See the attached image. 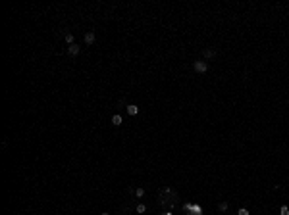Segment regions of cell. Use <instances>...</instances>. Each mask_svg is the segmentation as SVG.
Returning <instances> with one entry per match:
<instances>
[{"label":"cell","mask_w":289,"mask_h":215,"mask_svg":"<svg viewBox=\"0 0 289 215\" xmlns=\"http://www.w3.org/2000/svg\"><path fill=\"white\" fill-rule=\"evenodd\" d=\"M193 69H195L197 73H206V71H208V62H204V60H199V62H195V64H193Z\"/></svg>","instance_id":"obj_1"},{"label":"cell","mask_w":289,"mask_h":215,"mask_svg":"<svg viewBox=\"0 0 289 215\" xmlns=\"http://www.w3.org/2000/svg\"><path fill=\"white\" fill-rule=\"evenodd\" d=\"M202 58H204V62H206V60H214L216 58V50L214 48H204V50H202Z\"/></svg>","instance_id":"obj_2"},{"label":"cell","mask_w":289,"mask_h":215,"mask_svg":"<svg viewBox=\"0 0 289 215\" xmlns=\"http://www.w3.org/2000/svg\"><path fill=\"white\" fill-rule=\"evenodd\" d=\"M95 41H96V37H95V33L93 31H89V33H85V44H95Z\"/></svg>","instance_id":"obj_3"},{"label":"cell","mask_w":289,"mask_h":215,"mask_svg":"<svg viewBox=\"0 0 289 215\" xmlns=\"http://www.w3.org/2000/svg\"><path fill=\"white\" fill-rule=\"evenodd\" d=\"M79 50H81V48H79L77 44L68 46V54H69V56H73V58H75V56H79Z\"/></svg>","instance_id":"obj_4"},{"label":"cell","mask_w":289,"mask_h":215,"mask_svg":"<svg viewBox=\"0 0 289 215\" xmlns=\"http://www.w3.org/2000/svg\"><path fill=\"white\" fill-rule=\"evenodd\" d=\"M124 123V117L119 113H116V115H112V125H116V127H119V125Z\"/></svg>","instance_id":"obj_5"},{"label":"cell","mask_w":289,"mask_h":215,"mask_svg":"<svg viewBox=\"0 0 289 215\" xmlns=\"http://www.w3.org/2000/svg\"><path fill=\"white\" fill-rule=\"evenodd\" d=\"M127 113H129V115H137V113H139V106L127 104Z\"/></svg>","instance_id":"obj_6"},{"label":"cell","mask_w":289,"mask_h":215,"mask_svg":"<svg viewBox=\"0 0 289 215\" xmlns=\"http://www.w3.org/2000/svg\"><path fill=\"white\" fill-rule=\"evenodd\" d=\"M218 209H220V211H228V209H230V204H228L225 200H222L220 204H218Z\"/></svg>","instance_id":"obj_7"},{"label":"cell","mask_w":289,"mask_h":215,"mask_svg":"<svg viewBox=\"0 0 289 215\" xmlns=\"http://www.w3.org/2000/svg\"><path fill=\"white\" fill-rule=\"evenodd\" d=\"M143 196H145V188L137 186V188H135V198H143Z\"/></svg>","instance_id":"obj_8"},{"label":"cell","mask_w":289,"mask_h":215,"mask_svg":"<svg viewBox=\"0 0 289 215\" xmlns=\"http://www.w3.org/2000/svg\"><path fill=\"white\" fill-rule=\"evenodd\" d=\"M135 211H137V213H145V211H147V206H145V204H137Z\"/></svg>","instance_id":"obj_9"},{"label":"cell","mask_w":289,"mask_h":215,"mask_svg":"<svg viewBox=\"0 0 289 215\" xmlns=\"http://www.w3.org/2000/svg\"><path fill=\"white\" fill-rule=\"evenodd\" d=\"M66 42H68L69 46L75 44V42H73V35H71V33H66Z\"/></svg>","instance_id":"obj_10"},{"label":"cell","mask_w":289,"mask_h":215,"mask_svg":"<svg viewBox=\"0 0 289 215\" xmlns=\"http://www.w3.org/2000/svg\"><path fill=\"white\" fill-rule=\"evenodd\" d=\"M237 215H251V213H249L247 207H239V209H237Z\"/></svg>","instance_id":"obj_11"},{"label":"cell","mask_w":289,"mask_h":215,"mask_svg":"<svg viewBox=\"0 0 289 215\" xmlns=\"http://www.w3.org/2000/svg\"><path fill=\"white\" fill-rule=\"evenodd\" d=\"M280 215H289V207H287V206H283V207L280 209Z\"/></svg>","instance_id":"obj_12"},{"label":"cell","mask_w":289,"mask_h":215,"mask_svg":"<svg viewBox=\"0 0 289 215\" xmlns=\"http://www.w3.org/2000/svg\"><path fill=\"white\" fill-rule=\"evenodd\" d=\"M100 215H110V213H106V211H104V213H100Z\"/></svg>","instance_id":"obj_13"},{"label":"cell","mask_w":289,"mask_h":215,"mask_svg":"<svg viewBox=\"0 0 289 215\" xmlns=\"http://www.w3.org/2000/svg\"><path fill=\"white\" fill-rule=\"evenodd\" d=\"M164 215H170V213H164Z\"/></svg>","instance_id":"obj_14"}]
</instances>
